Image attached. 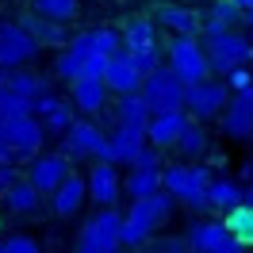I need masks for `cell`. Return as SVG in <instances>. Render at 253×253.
<instances>
[{
    "label": "cell",
    "mask_w": 253,
    "mask_h": 253,
    "mask_svg": "<svg viewBox=\"0 0 253 253\" xmlns=\"http://www.w3.org/2000/svg\"><path fill=\"white\" fill-rule=\"evenodd\" d=\"M230 4H234L238 12H250V8H253V0H230Z\"/></svg>",
    "instance_id": "b9f144b4"
},
{
    "label": "cell",
    "mask_w": 253,
    "mask_h": 253,
    "mask_svg": "<svg viewBox=\"0 0 253 253\" xmlns=\"http://www.w3.org/2000/svg\"><path fill=\"white\" fill-rule=\"evenodd\" d=\"M4 88L19 100H39L42 92H50V77L46 73H35V69H12L8 77H4Z\"/></svg>",
    "instance_id": "4316f807"
},
{
    "label": "cell",
    "mask_w": 253,
    "mask_h": 253,
    "mask_svg": "<svg viewBox=\"0 0 253 253\" xmlns=\"http://www.w3.org/2000/svg\"><path fill=\"white\" fill-rule=\"evenodd\" d=\"M242 200H246V184L242 180H234V176H211V184H207V211L226 215Z\"/></svg>",
    "instance_id": "d4e9b609"
},
{
    "label": "cell",
    "mask_w": 253,
    "mask_h": 253,
    "mask_svg": "<svg viewBox=\"0 0 253 253\" xmlns=\"http://www.w3.org/2000/svg\"><path fill=\"white\" fill-rule=\"evenodd\" d=\"M138 96H142V104L150 108V115H165V111H184V84L165 69V65H158L154 73H146L142 77V88H138Z\"/></svg>",
    "instance_id": "9c48e42d"
},
{
    "label": "cell",
    "mask_w": 253,
    "mask_h": 253,
    "mask_svg": "<svg viewBox=\"0 0 253 253\" xmlns=\"http://www.w3.org/2000/svg\"><path fill=\"white\" fill-rule=\"evenodd\" d=\"M84 192H88L92 207H115L123 200V173H119V165L92 161V169L84 173Z\"/></svg>",
    "instance_id": "8fae6325"
},
{
    "label": "cell",
    "mask_w": 253,
    "mask_h": 253,
    "mask_svg": "<svg viewBox=\"0 0 253 253\" xmlns=\"http://www.w3.org/2000/svg\"><path fill=\"white\" fill-rule=\"evenodd\" d=\"M219 123H222V134H226V138L253 142V84L230 96V104H226V111L219 115Z\"/></svg>",
    "instance_id": "5bb4252c"
},
{
    "label": "cell",
    "mask_w": 253,
    "mask_h": 253,
    "mask_svg": "<svg viewBox=\"0 0 253 253\" xmlns=\"http://www.w3.org/2000/svg\"><path fill=\"white\" fill-rule=\"evenodd\" d=\"M154 23L165 27L169 35H200V23H204V12H196L192 4H180V0H169L154 12Z\"/></svg>",
    "instance_id": "ffe728a7"
},
{
    "label": "cell",
    "mask_w": 253,
    "mask_h": 253,
    "mask_svg": "<svg viewBox=\"0 0 253 253\" xmlns=\"http://www.w3.org/2000/svg\"><path fill=\"white\" fill-rule=\"evenodd\" d=\"M39 58V42L19 23H0V69H27Z\"/></svg>",
    "instance_id": "7c38bea8"
},
{
    "label": "cell",
    "mask_w": 253,
    "mask_h": 253,
    "mask_svg": "<svg viewBox=\"0 0 253 253\" xmlns=\"http://www.w3.org/2000/svg\"><path fill=\"white\" fill-rule=\"evenodd\" d=\"M184 242L192 253H246V246H238L226 234L222 219H192L184 230Z\"/></svg>",
    "instance_id": "30bf717a"
},
{
    "label": "cell",
    "mask_w": 253,
    "mask_h": 253,
    "mask_svg": "<svg viewBox=\"0 0 253 253\" xmlns=\"http://www.w3.org/2000/svg\"><path fill=\"white\" fill-rule=\"evenodd\" d=\"M215 169H207L204 161H169L161 165V192H169L176 204L188 211H207V184H211Z\"/></svg>",
    "instance_id": "7a4b0ae2"
},
{
    "label": "cell",
    "mask_w": 253,
    "mask_h": 253,
    "mask_svg": "<svg viewBox=\"0 0 253 253\" xmlns=\"http://www.w3.org/2000/svg\"><path fill=\"white\" fill-rule=\"evenodd\" d=\"M146 146V134L142 130H130V126H115L108 130V150H104V161L108 165H130V161L138 158V150Z\"/></svg>",
    "instance_id": "603a6c76"
},
{
    "label": "cell",
    "mask_w": 253,
    "mask_h": 253,
    "mask_svg": "<svg viewBox=\"0 0 253 253\" xmlns=\"http://www.w3.org/2000/svg\"><path fill=\"white\" fill-rule=\"evenodd\" d=\"M207 19H215L219 27H226V31H234V23H242V12H238L230 0H215L211 4V12H204Z\"/></svg>",
    "instance_id": "d6a6232c"
},
{
    "label": "cell",
    "mask_w": 253,
    "mask_h": 253,
    "mask_svg": "<svg viewBox=\"0 0 253 253\" xmlns=\"http://www.w3.org/2000/svg\"><path fill=\"white\" fill-rule=\"evenodd\" d=\"M242 23H246V27L253 31V8H250V12H242Z\"/></svg>",
    "instance_id": "7bdbcfd3"
},
{
    "label": "cell",
    "mask_w": 253,
    "mask_h": 253,
    "mask_svg": "<svg viewBox=\"0 0 253 253\" xmlns=\"http://www.w3.org/2000/svg\"><path fill=\"white\" fill-rule=\"evenodd\" d=\"M0 253H4V246H0Z\"/></svg>",
    "instance_id": "c3c4849f"
},
{
    "label": "cell",
    "mask_w": 253,
    "mask_h": 253,
    "mask_svg": "<svg viewBox=\"0 0 253 253\" xmlns=\"http://www.w3.org/2000/svg\"><path fill=\"white\" fill-rule=\"evenodd\" d=\"M8 92V88H4ZM23 115H31V100H19V96L8 92V100H4V111H0V119H23Z\"/></svg>",
    "instance_id": "d590c367"
},
{
    "label": "cell",
    "mask_w": 253,
    "mask_h": 253,
    "mask_svg": "<svg viewBox=\"0 0 253 253\" xmlns=\"http://www.w3.org/2000/svg\"><path fill=\"white\" fill-rule=\"evenodd\" d=\"M176 161H204L207 158V150H211V134L204 130V123H192L180 130V138H176Z\"/></svg>",
    "instance_id": "83f0119b"
},
{
    "label": "cell",
    "mask_w": 253,
    "mask_h": 253,
    "mask_svg": "<svg viewBox=\"0 0 253 253\" xmlns=\"http://www.w3.org/2000/svg\"><path fill=\"white\" fill-rule=\"evenodd\" d=\"M142 69L134 65V58L126 54V50H119V54H111L108 65H104V84H108V92L115 96H130L142 88Z\"/></svg>",
    "instance_id": "2e32d148"
},
{
    "label": "cell",
    "mask_w": 253,
    "mask_h": 253,
    "mask_svg": "<svg viewBox=\"0 0 253 253\" xmlns=\"http://www.w3.org/2000/svg\"><path fill=\"white\" fill-rule=\"evenodd\" d=\"M0 200H4V211H8L12 219H31V215H39V211L46 207V196H39V188H35L27 176H19Z\"/></svg>",
    "instance_id": "7402d4cb"
},
{
    "label": "cell",
    "mask_w": 253,
    "mask_h": 253,
    "mask_svg": "<svg viewBox=\"0 0 253 253\" xmlns=\"http://www.w3.org/2000/svg\"><path fill=\"white\" fill-rule=\"evenodd\" d=\"M222 226H226V234L234 238L238 246L253 250V207H250V204H238V207H230V211L222 215Z\"/></svg>",
    "instance_id": "f546056e"
},
{
    "label": "cell",
    "mask_w": 253,
    "mask_h": 253,
    "mask_svg": "<svg viewBox=\"0 0 253 253\" xmlns=\"http://www.w3.org/2000/svg\"><path fill=\"white\" fill-rule=\"evenodd\" d=\"M4 100H8V92H4V84H0V111H4Z\"/></svg>",
    "instance_id": "f6af8a7d"
},
{
    "label": "cell",
    "mask_w": 253,
    "mask_h": 253,
    "mask_svg": "<svg viewBox=\"0 0 253 253\" xmlns=\"http://www.w3.org/2000/svg\"><path fill=\"white\" fill-rule=\"evenodd\" d=\"M16 180H19V169H16V165H0V196L12 188Z\"/></svg>",
    "instance_id": "f35d334b"
},
{
    "label": "cell",
    "mask_w": 253,
    "mask_h": 253,
    "mask_svg": "<svg viewBox=\"0 0 253 253\" xmlns=\"http://www.w3.org/2000/svg\"><path fill=\"white\" fill-rule=\"evenodd\" d=\"M104 150H108V130L96 119H73V126L62 134L58 154L69 165H81V161H104Z\"/></svg>",
    "instance_id": "8992f818"
},
{
    "label": "cell",
    "mask_w": 253,
    "mask_h": 253,
    "mask_svg": "<svg viewBox=\"0 0 253 253\" xmlns=\"http://www.w3.org/2000/svg\"><path fill=\"white\" fill-rule=\"evenodd\" d=\"M0 165H16V161H12V154H8V146L0 142Z\"/></svg>",
    "instance_id": "60d3db41"
},
{
    "label": "cell",
    "mask_w": 253,
    "mask_h": 253,
    "mask_svg": "<svg viewBox=\"0 0 253 253\" xmlns=\"http://www.w3.org/2000/svg\"><path fill=\"white\" fill-rule=\"evenodd\" d=\"M0 142L8 146V154H12L16 165H27L31 158L42 154L46 130L39 126L35 115H23V119H0Z\"/></svg>",
    "instance_id": "52a82bcc"
},
{
    "label": "cell",
    "mask_w": 253,
    "mask_h": 253,
    "mask_svg": "<svg viewBox=\"0 0 253 253\" xmlns=\"http://www.w3.org/2000/svg\"><path fill=\"white\" fill-rule=\"evenodd\" d=\"M176 215V200L169 192H154L146 200H130V207L123 211V230H119V250H146L150 238H158L161 226H169V219Z\"/></svg>",
    "instance_id": "6da1fadb"
},
{
    "label": "cell",
    "mask_w": 253,
    "mask_h": 253,
    "mask_svg": "<svg viewBox=\"0 0 253 253\" xmlns=\"http://www.w3.org/2000/svg\"><path fill=\"white\" fill-rule=\"evenodd\" d=\"M69 173H73V165H69L58 150H42L39 158L27 161V180L39 188V196H50V192L58 188Z\"/></svg>",
    "instance_id": "9a60e30c"
},
{
    "label": "cell",
    "mask_w": 253,
    "mask_h": 253,
    "mask_svg": "<svg viewBox=\"0 0 253 253\" xmlns=\"http://www.w3.org/2000/svg\"><path fill=\"white\" fill-rule=\"evenodd\" d=\"M0 246H4V253H46V246L35 242L31 234H8Z\"/></svg>",
    "instance_id": "836d02e7"
},
{
    "label": "cell",
    "mask_w": 253,
    "mask_h": 253,
    "mask_svg": "<svg viewBox=\"0 0 253 253\" xmlns=\"http://www.w3.org/2000/svg\"><path fill=\"white\" fill-rule=\"evenodd\" d=\"M242 180H246V184L253 180V161H242Z\"/></svg>",
    "instance_id": "ab89813d"
},
{
    "label": "cell",
    "mask_w": 253,
    "mask_h": 253,
    "mask_svg": "<svg viewBox=\"0 0 253 253\" xmlns=\"http://www.w3.org/2000/svg\"><path fill=\"white\" fill-rule=\"evenodd\" d=\"M108 84L104 81H92V77H77L69 81V108L77 111V115H84V119H92V115H100V111H108Z\"/></svg>",
    "instance_id": "e0dca14e"
},
{
    "label": "cell",
    "mask_w": 253,
    "mask_h": 253,
    "mask_svg": "<svg viewBox=\"0 0 253 253\" xmlns=\"http://www.w3.org/2000/svg\"><path fill=\"white\" fill-rule=\"evenodd\" d=\"M222 84L230 88V96H234V92H242V88H250V84H253V73H250V65H242V69H230V73L222 77Z\"/></svg>",
    "instance_id": "74e56055"
},
{
    "label": "cell",
    "mask_w": 253,
    "mask_h": 253,
    "mask_svg": "<svg viewBox=\"0 0 253 253\" xmlns=\"http://www.w3.org/2000/svg\"><path fill=\"white\" fill-rule=\"evenodd\" d=\"M146 250H154V253H192L184 234H158V238H150Z\"/></svg>",
    "instance_id": "e575fe53"
},
{
    "label": "cell",
    "mask_w": 253,
    "mask_h": 253,
    "mask_svg": "<svg viewBox=\"0 0 253 253\" xmlns=\"http://www.w3.org/2000/svg\"><path fill=\"white\" fill-rule=\"evenodd\" d=\"M242 204H250V207H253V180L246 184V200H242Z\"/></svg>",
    "instance_id": "ee69618b"
},
{
    "label": "cell",
    "mask_w": 253,
    "mask_h": 253,
    "mask_svg": "<svg viewBox=\"0 0 253 253\" xmlns=\"http://www.w3.org/2000/svg\"><path fill=\"white\" fill-rule=\"evenodd\" d=\"M138 253H154V250H138Z\"/></svg>",
    "instance_id": "bcb514c9"
},
{
    "label": "cell",
    "mask_w": 253,
    "mask_h": 253,
    "mask_svg": "<svg viewBox=\"0 0 253 253\" xmlns=\"http://www.w3.org/2000/svg\"><path fill=\"white\" fill-rule=\"evenodd\" d=\"M84 204H88V192H84V176L81 173H69L62 184L46 196V207L58 219H77Z\"/></svg>",
    "instance_id": "d6986e66"
},
{
    "label": "cell",
    "mask_w": 253,
    "mask_h": 253,
    "mask_svg": "<svg viewBox=\"0 0 253 253\" xmlns=\"http://www.w3.org/2000/svg\"><path fill=\"white\" fill-rule=\"evenodd\" d=\"M119 39H123V50H130V54L154 50L158 46V23H154V16H130L123 23Z\"/></svg>",
    "instance_id": "484cf974"
},
{
    "label": "cell",
    "mask_w": 253,
    "mask_h": 253,
    "mask_svg": "<svg viewBox=\"0 0 253 253\" xmlns=\"http://www.w3.org/2000/svg\"><path fill=\"white\" fill-rule=\"evenodd\" d=\"M69 50H77V54H92V58H104L108 62L111 54H119L123 50V39L115 27H84V31L69 35Z\"/></svg>",
    "instance_id": "ac0fdd59"
},
{
    "label": "cell",
    "mask_w": 253,
    "mask_h": 253,
    "mask_svg": "<svg viewBox=\"0 0 253 253\" xmlns=\"http://www.w3.org/2000/svg\"><path fill=\"white\" fill-rule=\"evenodd\" d=\"M119 230H123V215L115 207H96L77 230V253H115Z\"/></svg>",
    "instance_id": "5b68a950"
},
{
    "label": "cell",
    "mask_w": 253,
    "mask_h": 253,
    "mask_svg": "<svg viewBox=\"0 0 253 253\" xmlns=\"http://www.w3.org/2000/svg\"><path fill=\"white\" fill-rule=\"evenodd\" d=\"M230 104V88L222 84V77H207L200 84H188L184 88V115L192 123H211L219 119Z\"/></svg>",
    "instance_id": "ba28073f"
},
{
    "label": "cell",
    "mask_w": 253,
    "mask_h": 253,
    "mask_svg": "<svg viewBox=\"0 0 253 253\" xmlns=\"http://www.w3.org/2000/svg\"><path fill=\"white\" fill-rule=\"evenodd\" d=\"M77 8L81 0H31L35 16H46L54 23H65V27H69V19H77Z\"/></svg>",
    "instance_id": "1f68e13d"
},
{
    "label": "cell",
    "mask_w": 253,
    "mask_h": 253,
    "mask_svg": "<svg viewBox=\"0 0 253 253\" xmlns=\"http://www.w3.org/2000/svg\"><path fill=\"white\" fill-rule=\"evenodd\" d=\"M161 165H165V161H161V150H154V146H142V150H138V158L130 161L126 169H161Z\"/></svg>",
    "instance_id": "8d00e7d4"
},
{
    "label": "cell",
    "mask_w": 253,
    "mask_h": 253,
    "mask_svg": "<svg viewBox=\"0 0 253 253\" xmlns=\"http://www.w3.org/2000/svg\"><path fill=\"white\" fill-rule=\"evenodd\" d=\"M188 126V115L184 111H165V115H150V123H146V146H154V150H173L176 138H180V130Z\"/></svg>",
    "instance_id": "44dd1931"
},
{
    "label": "cell",
    "mask_w": 253,
    "mask_h": 253,
    "mask_svg": "<svg viewBox=\"0 0 253 253\" xmlns=\"http://www.w3.org/2000/svg\"><path fill=\"white\" fill-rule=\"evenodd\" d=\"M200 42H204L211 77H226L230 69H242V65L253 62V42H250V35H242V31H219L211 39H200Z\"/></svg>",
    "instance_id": "277c9868"
},
{
    "label": "cell",
    "mask_w": 253,
    "mask_h": 253,
    "mask_svg": "<svg viewBox=\"0 0 253 253\" xmlns=\"http://www.w3.org/2000/svg\"><path fill=\"white\" fill-rule=\"evenodd\" d=\"M111 111H115V126H130V130H142V134H146V123H150V108L142 104V96H138V92L119 96Z\"/></svg>",
    "instance_id": "f1b7e54d"
},
{
    "label": "cell",
    "mask_w": 253,
    "mask_h": 253,
    "mask_svg": "<svg viewBox=\"0 0 253 253\" xmlns=\"http://www.w3.org/2000/svg\"><path fill=\"white\" fill-rule=\"evenodd\" d=\"M115 253H126V250H115Z\"/></svg>",
    "instance_id": "7dc6e473"
},
{
    "label": "cell",
    "mask_w": 253,
    "mask_h": 253,
    "mask_svg": "<svg viewBox=\"0 0 253 253\" xmlns=\"http://www.w3.org/2000/svg\"><path fill=\"white\" fill-rule=\"evenodd\" d=\"M165 69H169L184 88L211 77V65H207V54H204L200 35H173L169 46H165Z\"/></svg>",
    "instance_id": "3957f363"
},
{
    "label": "cell",
    "mask_w": 253,
    "mask_h": 253,
    "mask_svg": "<svg viewBox=\"0 0 253 253\" xmlns=\"http://www.w3.org/2000/svg\"><path fill=\"white\" fill-rule=\"evenodd\" d=\"M16 23H19L27 35H31L35 42H39V50H42V46L62 50L65 42H69V27H65V23H54V19H46V16H35V12H27V16H19Z\"/></svg>",
    "instance_id": "cb8c5ba5"
},
{
    "label": "cell",
    "mask_w": 253,
    "mask_h": 253,
    "mask_svg": "<svg viewBox=\"0 0 253 253\" xmlns=\"http://www.w3.org/2000/svg\"><path fill=\"white\" fill-rule=\"evenodd\" d=\"M31 115L39 119V126L46 130V138H62L65 130L73 126V119H77V111L69 108V100L58 96V92H42L31 104Z\"/></svg>",
    "instance_id": "4fadbf2b"
},
{
    "label": "cell",
    "mask_w": 253,
    "mask_h": 253,
    "mask_svg": "<svg viewBox=\"0 0 253 253\" xmlns=\"http://www.w3.org/2000/svg\"><path fill=\"white\" fill-rule=\"evenodd\" d=\"M123 192L130 200H146V196L161 192V169H126Z\"/></svg>",
    "instance_id": "4dcf8cb0"
}]
</instances>
